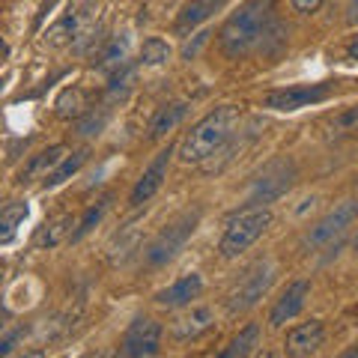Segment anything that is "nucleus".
Returning <instances> with one entry per match:
<instances>
[{
  "label": "nucleus",
  "mask_w": 358,
  "mask_h": 358,
  "mask_svg": "<svg viewBox=\"0 0 358 358\" xmlns=\"http://www.w3.org/2000/svg\"><path fill=\"white\" fill-rule=\"evenodd\" d=\"M268 227H272V209L254 206V209L242 212L239 218H233L227 224V230H224L218 248H221L224 257H239L242 251H248Z\"/></svg>",
  "instance_id": "4"
},
{
  "label": "nucleus",
  "mask_w": 358,
  "mask_h": 358,
  "mask_svg": "<svg viewBox=\"0 0 358 358\" xmlns=\"http://www.w3.org/2000/svg\"><path fill=\"white\" fill-rule=\"evenodd\" d=\"M81 164H84V152H72V155H66V159L54 167V171L42 179V185L45 188H54V185H60L66 182V179H72L78 171H81Z\"/></svg>",
  "instance_id": "23"
},
{
  "label": "nucleus",
  "mask_w": 358,
  "mask_h": 358,
  "mask_svg": "<svg viewBox=\"0 0 358 358\" xmlns=\"http://www.w3.org/2000/svg\"><path fill=\"white\" fill-rule=\"evenodd\" d=\"M212 322H215V313L209 308H192V313H185V317H179L173 322V338L176 341H194L203 331L212 329Z\"/></svg>",
  "instance_id": "16"
},
{
  "label": "nucleus",
  "mask_w": 358,
  "mask_h": 358,
  "mask_svg": "<svg viewBox=\"0 0 358 358\" xmlns=\"http://www.w3.org/2000/svg\"><path fill=\"white\" fill-rule=\"evenodd\" d=\"M99 0H69L60 18L45 30V45L51 48H66L78 42V51H87V45L99 42L102 24H96Z\"/></svg>",
  "instance_id": "3"
},
{
  "label": "nucleus",
  "mask_w": 358,
  "mask_h": 358,
  "mask_svg": "<svg viewBox=\"0 0 358 358\" xmlns=\"http://www.w3.org/2000/svg\"><path fill=\"white\" fill-rule=\"evenodd\" d=\"M334 93V84H299V87H287V90H272L263 105L272 108V110H281V114H289V110H299V108H310V105H320L331 99Z\"/></svg>",
  "instance_id": "6"
},
{
  "label": "nucleus",
  "mask_w": 358,
  "mask_h": 358,
  "mask_svg": "<svg viewBox=\"0 0 358 358\" xmlns=\"http://www.w3.org/2000/svg\"><path fill=\"white\" fill-rule=\"evenodd\" d=\"M27 212H30L27 203H21V200L3 206V212H0V242H3V245L13 242L15 230H18L21 224H24V218H27Z\"/></svg>",
  "instance_id": "19"
},
{
  "label": "nucleus",
  "mask_w": 358,
  "mask_h": 358,
  "mask_svg": "<svg viewBox=\"0 0 358 358\" xmlns=\"http://www.w3.org/2000/svg\"><path fill=\"white\" fill-rule=\"evenodd\" d=\"M171 57H173L171 45H167L164 39H159V36H150L141 48V63L143 66H164Z\"/></svg>",
  "instance_id": "25"
},
{
  "label": "nucleus",
  "mask_w": 358,
  "mask_h": 358,
  "mask_svg": "<svg viewBox=\"0 0 358 358\" xmlns=\"http://www.w3.org/2000/svg\"><path fill=\"white\" fill-rule=\"evenodd\" d=\"M289 3H293L296 13H317L326 0H289Z\"/></svg>",
  "instance_id": "29"
},
{
  "label": "nucleus",
  "mask_w": 358,
  "mask_h": 358,
  "mask_svg": "<svg viewBox=\"0 0 358 358\" xmlns=\"http://www.w3.org/2000/svg\"><path fill=\"white\" fill-rule=\"evenodd\" d=\"M162 326L155 320H134L129 331L122 334V343H120V352L129 355V358H150V355H159L162 350Z\"/></svg>",
  "instance_id": "9"
},
{
  "label": "nucleus",
  "mask_w": 358,
  "mask_h": 358,
  "mask_svg": "<svg viewBox=\"0 0 358 358\" xmlns=\"http://www.w3.org/2000/svg\"><path fill=\"white\" fill-rule=\"evenodd\" d=\"M308 296H310V284L308 281H293L281 293V299H278V305L272 308V313H268V326L281 329L293 317H299L301 308H305V301H308Z\"/></svg>",
  "instance_id": "12"
},
{
  "label": "nucleus",
  "mask_w": 358,
  "mask_h": 358,
  "mask_svg": "<svg viewBox=\"0 0 358 358\" xmlns=\"http://www.w3.org/2000/svg\"><path fill=\"white\" fill-rule=\"evenodd\" d=\"M355 218H358V200H343V203L334 206L326 218H320L313 224L310 233L305 236V245L308 248H322V245H329L334 236H341Z\"/></svg>",
  "instance_id": "10"
},
{
  "label": "nucleus",
  "mask_w": 358,
  "mask_h": 358,
  "mask_svg": "<svg viewBox=\"0 0 358 358\" xmlns=\"http://www.w3.org/2000/svg\"><path fill=\"white\" fill-rule=\"evenodd\" d=\"M272 13V0H245L218 30V45L230 60H239L260 45L266 33V21Z\"/></svg>",
  "instance_id": "2"
},
{
  "label": "nucleus",
  "mask_w": 358,
  "mask_h": 358,
  "mask_svg": "<svg viewBox=\"0 0 358 358\" xmlns=\"http://www.w3.org/2000/svg\"><path fill=\"white\" fill-rule=\"evenodd\" d=\"M346 21H350V24H358V0H350V6H346Z\"/></svg>",
  "instance_id": "31"
},
{
  "label": "nucleus",
  "mask_w": 358,
  "mask_h": 358,
  "mask_svg": "<svg viewBox=\"0 0 358 358\" xmlns=\"http://www.w3.org/2000/svg\"><path fill=\"white\" fill-rule=\"evenodd\" d=\"M257 341H260V326H257V322H248V326H245V329L236 334V338L230 341L227 350H221L218 355H221V358H245V355L254 352Z\"/></svg>",
  "instance_id": "20"
},
{
  "label": "nucleus",
  "mask_w": 358,
  "mask_h": 358,
  "mask_svg": "<svg viewBox=\"0 0 358 358\" xmlns=\"http://www.w3.org/2000/svg\"><path fill=\"white\" fill-rule=\"evenodd\" d=\"M171 155H173V147H167V150H162V152L152 159V164H150L147 171H143V176L138 179V185L131 188V197H129L131 206H143V203H147V200L162 188L164 176H167V164H171Z\"/></svg>",
  "instance_id": "11"
},
{
  "label": "nucleus",
  "mask_w": 358,
  "mask_h": 358,
  "mask_svg": "<svg viewBox=\"0 0 358 358\" xmlns=\"http://www.w3.org/2000/svg\"><path fill=\"white\" fill-rule=\"evenodd\" d=\"M72 227V215H60L57 221L45 224V227L36 233V248H54V245H60L66 239V233Z\"/></svg>",
  "instance_id": "22"
},
{
  "label": "nucleus",
  "mask_w": 358,
  "mask_h": 358,
  "mask_svg": "<svg viewBox=\"0 0 358 358\" xmlns=\"http://www.w3.org/2000/svg\"><path fill=\"white\" fill-rule=\"evenodd\" d=\"M322 338H326V326L320 320L301 322V326L289 329L287 334V352L289 355H310L322 346Z\"/></svg>",
  "instance_id": "14"
},
{
  "label": "nucleus",
  "mask_w": 358,
  "mask_h": 358,
  "mask_svg": "<svg viewBox=\"0 0 358 358\" xmlns=\"http://www.w3.org/2000/svg\"><path fill=\"white\" fill-rule=\"evenodd\" d=\"M200 293H203V278L192 272V275H182L179 281H173L171 287L159 289L155 301H159L162 308H182V305H192L194 299H200Z\"/></svg>",
  "instance_id": "13"
},
{
  "label": "nucleus",
  "mask_w": 358,
  "mask_h": 358,
  "mask_svg": "<svg viewBox=\"0 0 358 358\" xmlns=\"http://www.w3.org/2000/svg\"><path fill=\"white\" fill-rule=\"evenodd\" d=\"M346 57H350V60H355V63H358V36H352V42L346 45Z\"/></svg>",
  "instance_id": "32"
},
{
  "label": "nucleus",
  "mask_w": 358,
  "mask_h": 358,
  "mask_svg": "<svg viewBox=\"0 0 358 358\" xmlns=\"http://www.w3.org/2000/svg\"><path fill=\"white\" fill-rule=\"evenodd\" d=\"M108 206H110V194H105V197H99V200H96V203H93V206H90V209L84 212V218H81V224H78V230L72 233V242H81V239L87 236V233H90V230H93V227H96V224H99V221H102V218H105V212H108Z\"/></svg>",
  "instance_id": "24"
},
{
  "label": "nucleus",
  "mask_w": 358,
  "mask_h": 358,
  "mask_svg": "<svg viewBox=\"0 0 358 358\" xmlns=\"http://www.w3.org/2000/svg\"><path fill=\"white\" fill-rule=\"evenodd\" d=\"M331 129H338V131H358V105L346 108L343 114L331 122Z\"/></svg>",
  "instance_id": "28"
},
{
  "label": "nucleus",
  "mask_w": 358,
  "mask_h": 358,
  "mask_svg": "<svg viewBox=\"0 0 358 358\" xmlns=\"http://www.w3.org/2000/svg\"><path fill=\"white\" fill-rule=\"evenodd\" d=\"M293 179H296V164L293 162H272L260 173V179L254 182L251 194H248V206H263V203H272L281 194H287L293 188Z\"/></svg>",
  "instance_id": "7"
},
{
  "label": "nucleus",
  "mask_w": 358,
  "mask_h": 358,
  "mask_svg": "<svg viewBox=\"0 0 358 358\" xmlns=\"http://www.w3.org/2000/svg\"><path fill=\"white\" fill-rule=\"evenodd\" d=\"M105 122H108V108H102V114H99V117L93 110V114H87V117L78 120V134H84V138H87V134H99Z\"/></svg>",
  "instance_id": "26"
},
{
  "label": "nucleus",
  "mask_w": 358,
  "mask_h": 358,
  "mask_svg": "<svg viewBox=\"0 0 358 358\" xmlns=\"http://www.w3.org/2000/svg\"><path fill=\"white\" fill-rule=\"evenodd\" d=\"M355 254H358V236H355Z\"/></svg>",
  "instance_id": "33"
},
{
  "label": "nucleus",
  "mask_w": 358,
  "mask_h": 358,
  "mask_svg": "<svg viewBox=\"0 0 358 358\" xmlns=\"http://www.w3.org/2000/svg\"><path fill=\"white\" fill-rule=\"evenodd\" d=\"M188 114V105L185 102H173V105H164L159 114H155V120L150 122V141H162L164 134H171L179 122L185 120Z\"/></svg>",
  "instance_id": "17"
},
{
  "label": "nucleus",
  "mask_w": 358,
  "mask_h": 358,
  "mask_svg": "<svg viewBox=\"0 0 358 358\" xmlns=\"http://www.w3.org/2000/svg\"><path fill=\"white\" fill-rule=\"evenodd\" d=\"M224 3H227V0H188V3L179 9V15L173 21V30L176 33H188V30L200 27L203 21H209L215 13H221Z\"/></svg>",
  "instance_id": "15"
},
{
  "label": "nucleus",
  "mask_w": 358,
  "mask_h": 358,
  "mask_svg": "<svg viewBox=\"0 0 358 358\" xmlns=\"http://www.w3.org/2000/svg\"><path fill=\"white\" fill-rule=\"evenodd\" d=\"M275 281V266L272 263H257L248 275L239 281V287L230 293V301H227V310L230 313H239V310H248L260 301L268 287Z\"/></svg>",
  "instance_id": "8"
},
{
  "label": "nucleus",
  "mask_w": 358,
  "mask_h": 358,
  "mask_svg": "<svg viewBox=\"0 0 358 358\" xmlns=\"http://www.w3.org/2000/svg\"><path fill=\"white\" fill-rule=\"evenodd\" d=\"M197 221H200V212H182L176 221H171L167 227L150 242V248H147V263L150 266H164V263H171L173 257L185 248V242L192 239V233L197 227Z\"/></svg>",
  "instance_id": "5"
},
{
  "label": "nucleus",
  "mask_w": 358,
  "mask_h": 358,
  "mask_svg": "<svg viewBox=\"0 0 358 358\" xmlns=\"http://www.w3.org/2000/svg\"><path fill=\"white\" fill-rule=\"evenodd\" d=\"M63 159H66V147H51V150L39 152L36 159H33V162L27 164V171H21V182H27V179H33V176L45 179V176H48V173H51L54 167H57Z\"/></svg>",
  "instance_id": "18"
},
{
  "label": "nucleus",
  "mask_w": 358,
  "mask_h": 358,
  "mask_svg": "<svg viewBox=\"0 0 358 358\" xmlns=\"http://www.w3.org/2000/svg\"><path fill=\"white\" fill-rule=\"evenodd\" d=\"M54 108H57V117H63V120H81L84 110L90 108L87 105V93H84V90H78V87L63 90Z\"/></svg>",
  "instance_id": "21"
},
{
  "label": "nucleus",
  "mask_w": 358,
  "mask_h": 358,
  "mask_svg": "<svg viewBox=\"0 0 358 358\" xmlns=\"http://www.w3.org/2000/svg\"><path fill=\"white\" fill-rule=\"evenodd\" d=\"M239 122H242V108H236V105H221L215 110H209V114L185 134L182 147H179V159L185 164L206 162L209 155H215L218 150L227 147V141L236 134Z\"/></svg>",
  "instance_id": "1"
},
{
  "label": "nucleus",
  "mask_w": 358,
  "mask_h": 358,
  "mask_svg": "<svg viewBox=\"0 0 358 358\" xmlns=\"http://www.w3.org/2000/svg\"><path fill=\"white\" fill-rule=\"evenodd\" d=\"M209 36H212V33H206V30H203V33H197V42H194V45H185L182 57H185V60H192V57H194V54H197V48H200V45H203V42H206Z\"/></svg>",
  "instance_id": "30"
},
{
  "label": "nucleus",
  "mask_w": 358,
  "mask_h": 358,
  "mask_svg": "<svg viewBox=\"0 0 358 358\" xmlns=\"http://www.w3.org/2000/svg\"><path fill=\"white\" fill-rule=\"evenodd\" d=\"M126 45H129L126 39H114L105 48V54H102V60H99V63H102L105 69H110V66H122V57H126Z\"/></svg>",
  "instance_id": "27"
}]
</instances>
